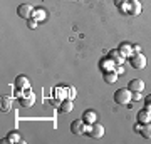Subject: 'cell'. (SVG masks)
<instances>
[{
    "label": "cell",
    "mask_w": 151,
    "mask_h": 144,
    "mask_svg": "<svg viewBox=\"0 0 151 144\" xmlns=\"http://www.w3.org/2000/svg\"><path fill=\"white\" fill-rule=\"evenodd\" d=\"M20 106L22 107H30V106H34V102H35V96H34V92H32V89H29L25 94H20Z\"/></svg>",
    "instance_id": "6"
},
{
    "label": "cell",
    "mask_w": 151,
    "mask_h": 144,
    "mask_svg": "<svg viewBox=\"0 0 151 144\" xmlns=\"http://www.w3.org/2000/svg\"><path fill=\"white\" fill-rule=\"evenodd\" d=\"M82 121L86 124H94L97 121V116L94 111H86L84 114H82Z\"/></svg>",
    "instance_id": "12"
},
{
    "label": "cell",
    "mask_w": 151,
    "mask_h": 144,
    "mask_svg": "<svg viewBox=\"0 0 151 144\" xmlns=\"http://www.w3.org/2000/svg\"><path fill=\"white\" fill-rule=\"evenodd\" d=\"M74 97H76V89H74V87H70V89H69V99L72 101Z\"/></svg>",
    "instance_id": "25"
},
{
    "label": "cell",
    "mask_w": 151,
    "mask_h": 144,
    "mask_svg": "<svg viewBox=\"0 0 151 144\" xmlns=\"http://www.w3.org/2000/svg\"><path fill=\"white\" fill-rule=\"evenodd\" d=\"M128 89L131 92H143L145 91V82L141 79H133L129 82V85H128Z\"/></svg>",
    "instance_id": "10"
},
{
    "label": "cell",
    "mask_w": 151,
    "mask_h": 144,
    "mask_svg": "<svg viewBox=\"0 0 151 144\" xmlns=\"http://www.w3.org/2000/svg\"><path fill=\"white\" fill-rule=\"evenodd\" d=\"M103 77H104V82L106 84H113L118 79V74H116V70H106L103 74Z\"/></svg>",
    "instance_id": "14"
},
{
    "label": "cell",
    "mask_w": 151,
    "mask_h": 144,
    "mask_svg": "<svg viewBox=\"0 0 151 144\" xmlns=\"http://www.w3.org/2000/svg\"><path fill=\"white\" fill-rule=\"evenodd\" d=\"M145 109L151 112V96H148V97L145 99Z\"/></svg>",
    "instance_id": "21"
},
{
    "label": "cell",
    "mask_w": 151,
    "mask_h": 144,
    "mask_svg": "<svg viewBox=\"0 0 151 144\" xmlns=\"http://www.w3.org/2000/svg\"><path fill=\"white\" fill-rule=\"evenodd\" d=\"M9 141H10V143H17V141H20V134H19V131H12V133L9 134Z\"/></svg>",
    "instance_id": "20"
},
{
    "label": "cell",
    "mask_w": 151,
    "mask_h": 144,
    "mask_svg": "<svg viewBox=\"0 0 151 144\" xmlns=\"http://www.w3.org/2000/svg\"><path fill=\"white\" fill-rule=\"evenodd\" d=\"M15 85H17V89H29V79L25 77V75H19L15 79Z\"/></svg>",
    "instance_id": "15"
},
{
    "label": "cell",
    "mask_w": 151,
    "mask_h": 144,
    "mask_svg": "<svg viewBox=\"0 0 151 144\" xmlns=\"http://www.w3.org/2000/svg\"><path fill=\"white\" fill-rule=\"evenodd\" d=\"M34 9L30 4H22V5L17 7V14H19V17H22V19H32V14H34Z\"/></svg>",
    "instance_id": "5"
},
{
    "label": "cell",
    "mask_w": 151,
    "mask_h": 144,
    "mask_svg": "<svg viewBox=\"0 0 151 144\" xmlns=\"http://www.w3.org/2000/svg\"><path fill=\"white\" fill-rule=\"evenodd\" d=\"M133 50H134V52H141V47H139V45H134V47H133Z\"/></svg>",
    "instance_id": "27"
},
{
    "label": "cell",
    "mask_w": 151,
    "mask_h": 144,
    "mask_svg": "<svg viewBox=\"0 0 151 144\" xmlns=\"http://www.w3.org/2000/svg\"><path fill=\"white\" fill-rule=\"evenodd\" d=\"M129 62H131V67H134V69H145L146 67V57L141 52L133 54L129 57Z\"/></svg>",
    "instance_id": "3"
},
{
    "label": "cell",
    "mask_w": 151,
    "mask_h": 144,
    "mask_svg": "<svg viewBox=\"0 0 151 144\" xmlns=\"http://www.w3.org/2000/svg\"><path fill=\"white\" fill-rule=\"evenodd\" d=\"M108 57H109L111 60H113V62H114L116 65H123V64H124V59H126V57H124L123 54L119 52L118 49H116V50H111Z\"/></svg>",
    "instance_id": "9"
},
{
    "label": "cell",
    "mask_w": 151,
    "mask_h": 144,
    "mask_svg": "<svg viewBox=\"0 0 151 144\" xmlns=\"http://www.w3.org/2000/svg\"><path fill=\"white\" fill-rule=\"evenodd\" d=\"M118 50L123 54L124 57H131V55L134 54V50H133V45H129V44H121Z\"/></svg>",
    "instance_id": "13"
},
{
    "label": "cell",
    "mask_w": 151,
    "mask_h": 144,
    "mask_svg": "<svg viewBox=\"0 0 151 144\" xmlns=\"http://www.w3.org/2000/svg\"><path fill=\"white\" fill-rule=\"evenodd\" d=\"M87 136H91L94 139H99L104 136V128L103 124L99 123H94V124H89V129H87Z\"/></svg>",
    "instance_id": "4"
},
{
    "label": "cell",
    "mask_w": 151,
    "mask_h": 144,
    "mask_svg": "<svg viewBox=\"0 0 151 144\" xmlns=\"http://www.w3.org/2000/svg\"><path fill=\"white\" fill-rule=\"evenodd\" d=\"M2 111L4 112L10 111V97H2Z\"/></svg>",
    "instance_id": "19"
},
{
    "label": "cell",
    "mask_w": 151,
    "mask_h": 144,
    "mask_svg": "<svg viewBox=\"0 0 151 144\" xmlns=\"http://www.w3.org/2000/svg\"><path fill=\"white\" fill-rule=\"evenodd\" d=\"M131 96H133V92L129 89H118V91L114 92V101L118 102L119 106H128L131 102Z\"/></svg>",
    "instance_id": "1"
},
{
    "label": "cell",
    "mask_w": 151,
    "mask_h": 144,
    "mask_svg": "<svg viewBox=\"0 0 151 144\" xmlns=\"http://www.w3.org/2000/svg\"><path fill=\"white\" fill-rule=\"evenodd\" d=\"M87 129H89V124H86L82 119H76V121H72V124H70V133L77 134V136H82L84 133L87 134Z\"/></svg>",
    "instance_id": "2"
},
{
    "label": "cell",
    "mask_w": 151,
    "mask_h": 144,
    "mask_svg": "<svg viewBox=\"0 0 151 144\" xmlns=\"http://www.w3.org/2000/svg\"><path fill=\"white\" fill-rule=\"evenodd\" d=\"M47 17V12L45 10H42V9H37V10H34V14H32V19H35V20H44Z\"/></svg>",
    "instance_id": "17"
},
{
    "label": "cell",
    "mask_w": 151,
    "mask_h": 144,
    "mask_svg": "<svg viewBox=\"0 0 151 144\" xmlns=\"http://www.w3.org/2000/svg\"><path fill=\"white\" fill-rule=\"evenodd\" d=\"M126 14H129V15H139L141 14V4L138 0H129L128 5H126Z\"/></svg>",
    "instance_id": "7"
},
{
    "label": "cell",
    "mask_w": 151,
    "mask_h": 144,
    "mask_svg": "<svg viewBox=\"0 0 151 144\" xmlns=\"http://www.w3.org/2000/svg\"><path fill=\"white\" fill-rule=\"evenodd\" d=\"M129 0H114V4H116V7H123V5H126Z\"/></svg>",
    "instance_id": "23"
},
{
    "label": "cell",
    "mask_w": 151,
    "mask_h": 144,
    "mask_svg": "<svg viewBox=\"0 0 151 144\" xmlns=\"http://www.w3.org/2000/svg\"><path fill=\"white\" fill-rule=\"evenodd\" d=\"M37 27V20L35 19H29V29H35Z\"/></svg>",
    "instance_id": "22"
},
{
    "label": "cell",
    "mask_w": 151,
    "mask_h": 144,
    "mask_svg": "<svg viewBox=\"0 0 151 144\" xmlns=\"http://www.w3.org/2000/svg\"><path fill=\"white\" fill-rule=\"evenodd\" d=\"M141 99V92H133V96H131V101H139Z\"/></svg>",
    "instance_id": "24"
},
{
    "label": "cell",
    "mask_w": 151,
    "mask_h": 144,
    "mask_svg": "<svg viewBox=\"0 0 151 144\" xmlns=\"http://www.w3.org/2000/svg\"><path fill=\"white\" fill-rule=\"evenodd\" d=\"M101 67H103V72H106V70H114V67H116V64H114L113 60L109 59H106V60H103L101 62Z\"/></svg>",
    "instance_id": "16"
},
{
    "label": "cell",
    "mask_w": 151,
    "mask_h": 144,
    "mask_svg": "<svg viewBox=\"0 0 151 144\" xmlns=\"http://www.w3.org/2000/svg\"><path fill=\"white\" fill-rule=\"evenodd\" d=\"M134 129L138 131V133L143 136L145 139H151V123H148V124H136L134 126Z\"/></svg>",
    "instance_id": "8"
},
{
    "label": "cell",
    "mask_w": 151,
    "mask_h": 144,
    "mask_svg": "<svg viewBox=\"0 0 151 144\" xmlns=\"http://www.w3.org/2000/svg\"><path fill=\"white\" fill-rule=\"evenodd\" d=\"M69 111H72V101L67 99V101H64L60 104V112H69Z\"/></svg>",
    "instance_id": "18"
},
{
    "label": "cell",
    "mask_w": 151,
    "mask_h": 144,
    "mask_svg": "<svg viewBox=\"0 0 151 144\" xmlns=\"http://www.w3.org/2000/svg\"><path fill=\"white\" fill-rule=\"evenodd\" d=\"M138 123H139V124H148V123H151V112L146 111V109L139 111V112H138Z\"/></svg>",
    "instance_id": "11"
},
{
    "label": "cell",
    "mask_w": 151,
    "mask_h": 144,
    "mask_svg": "<svg viewBox=\"0 0 151 144\" xmlns=\"http://www.w3.org/2000/svg\"><path fill=\"white\" fill-rule=\"evenodd\" d=\"M116 67H118V69H114V70H116V74H123V72H124L123 65H116Z\"/></svg>",
    "instance_id": "26"
}]
</instances>
